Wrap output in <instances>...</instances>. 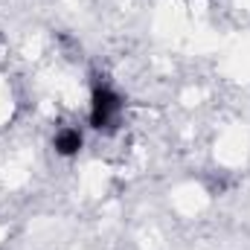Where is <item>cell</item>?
<instances>
[{
    "instance_id": "7a4b0ae2",
    "label": "cell",
    "mask_w": 250,
    "mask_h": 250,
    "mask_svg": "<svg viewBox=\"0 0 250 250\" xmlns=\"http://www.w3.org/2000/svg\"><path fill=\"white\" fill-rule=\"evenodd\" d=\"M53 148L59 157H76L82 148H84V134L82 128L76 125H62L56 134H53Z\"/></svg>"
},
{
    "instance_id": "6da1fadb",
    "label": "cell",
    "mask_w": 250,
    "mask_h": 250,
    "mask_svg": "<svg viewBox=\"0 0 250 250\" xmlns=\"http://www.w3.org/2000/svg\"><path fill=\"white\" fill-rule=\"evenodd\" d=\"M125 114V99L123 93L105 79V76H93L90 82V111H87V123L93 131L102 134H114Z\"/></svg>"
}]
</instances>
